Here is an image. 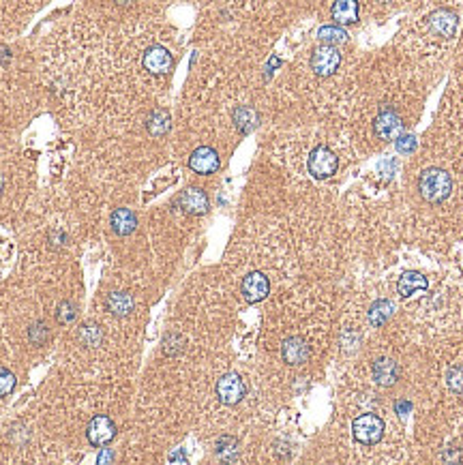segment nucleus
Segmentation results:
<instances>
[{
    "instance_id": "22",
    "label": "nucleus",
    "mask_w": 463,
    "mask_h": 465,
    "mask_svg": "<svg viewBox=\"0 0 463 465\" xmlns=\"http://www.w3.org/2000/svg\"><path fill=\"white\" fill-rule=\"evenodd\" d=\"M395 313V305L391 300H376L369 309V322L374 326H384Z\"/></svg>"
},
{
    "instance_id": "13",
    "label": "nucleus",
    "mask_w": 463,
    "mask_h": 465,
    "mask_svg": "<svg viewBox=\"0 0 463 465\" xmlns=\"http://www.w3.org/2000/svg\"><path fill=\"white\" fill-rule=\"evenodd\" d=\"M178 204H180V208H183L185 212H189V214H204V212H208V208H210L208 195H206L202 189H197V187H191V189L183 191L180 197H178Z\"/></svg>"
},
{
    "instance_id": "32",
    "label": "nucleus",
    "mask_w": 463,
    "mask_h": 465,
    "mask_svg": "<svg viewBox=\"0 0 463 465\" xmlns=\"http://www.w3.org/2000/svg\"><path fill=\"white\" fill-rule=\"evenodd\" d=\"M170 461H172V463H183V465H185V463H187V454H185L183 450L172 452V454H170Z\"/></svg>"
},
{
    "instance_id": "1",
    "label": "nucleus",
    "mask_w": 463,
    "mask_h": 465,
    "mask_svg": "<svg viewBox=\"0 0 463 465\" xmlns=\"http://www.w3.org/2000/svg\"><path fill=\"white\" fill-rule=\"evenodd\" d=\"M418 191L427 202L440 204V202L448 199V195L452 191V178L448 172H444L440 168H429L418 178Z\"/></svg>"
},
{
    "instance_id": "8",
    "label": "nucleus",
    "mask_w": 463,
    "mask_h": 465,
    "mask_svg": "<svg viewBox=\"0 0 463 465\" xmlns=\"http://www.w3.org/2000/svg\"><path fill=\"white\" fill-rule=\"evenodd\" d=\"M281 356L288 365L300 367L311 359V347L303 337H288L281 345Z\"/></svg>"
},
{
    "instance_id": "17",
    "label": "nucleus",
    "mask_w": 463,
    "mask_h": 465,
    "mask_svg": "<svg viewBox=\"0 0 463 465\" xmlns=\"http://www.w3.org/2000/svg\"><path fill=\"white\" fill-rule=\"evenodd\" d=\"M429 288V281L427 277H423L420 273H403L399 283H397V292L401 298H410V296H416L420 292H425Z\"/></svg>"
},
{
    "instance_id": "34",
    "label": "nucleus",
    "mask_w": 463,
    "mask_h": 465,
    "mask_svg": "<svg viewBox=\"0 0 463 465\" xmlns=\"http://www.w3.org/2000/svg\"><path fill=\"white\" fill-rule=\"evenodd\" d=\"M3 187H5V180H3V176H0V193H3Z\"/></svg>"
},
{
    "instance_id": "4",
    "label": "nucleus",
    "mask_w": 463,
    "mask_h": 465,
    "mask_svg": "<svg viewBox=\"0 0 463 465\" xmlns=\"http://www.w3.org/2000/svg\"><path fill=\"white\" fill-rule=\"evenodd\" d=\"M247 395V386L239 373H225L217 382V397L225 405H236Z\"/></svg>"
},
{
    "instance_id": "33",
    "label": "nucleus",
    "mask_w": 463,
    "mask_h": 465,
    "mask_svg": "<svg viewBox=\"0 0 463 465\" xmlns=\"http://www.w3.org/2000/svg\"><path fill=\"white\" fill-rule=\"evenodd\" d=\"M119 5H129V3H134V0H116Z\"/></svg>"
},
{
    "instance_id": "15",
    "label": "nucleus",
    "mask_w": 463,
    "mask_h": 465,
    "mask_svg": "<svg viewBox=\"0 0 463 465\" xmlns=\"http://www.w3.org/2000/svg\"><path fill=\"white\" fill-rule=\"evenodd\" d=\"M109 223H111V229L119 236H129V234H134L136 227H138V217L129 208H116L111 212Z\"/></svg>"
},
{
    "instance_id": "7",
    "label": "nucleus",
    "mask_w": 463,
    "mask_h": 465,
    "mask_svg": "<svg viewBox=\"0 0 463 465\" xmlns=\"http://www.w3.org/2000/svg\"><path fill=\"white\" fill-rule=\"evenodd\" d=\"M429 28L435 37L450 39V37H454V33L459 28V16L450 9H435L429 16Z\"/></svg>"
},
{
    "instance_id": "19",
    "label": "nucleus",
    "mask_w": 463,
    "mask_h": 465,
    "mask_svg": "<svg viewBox=\"0 0 463 465\" xmlns=\"http://www.w3.org/2000/svg\"><path fill=\"white\" fill-rule=\"evenodd\" d=\"M234 123H236L239 131L247 136V133H251L260 125V114L254 107H249V105H241L234 111Z\"/></svg>"
},
{
    "instance_id": "2",
    "label": "nucleus",
    "mask_w": 463,
    "mask_h": 465,
    "mask_svg": "<svg viewBox=\"0 0 463 465\" xmlns=\"http://www.w3.org/2000/svg\"><path fill=\"white\" fill-rule=\"evenodd\" d=\"M352 433L361 444H378L384 435V420L376 414H363L352 422Z\"/></svg>"
},
{
    "instance_id": "23",
    "label": "nucleus",
    "mask_w": 463,
    "mask_h": 465,
    "mask_svg": "<svg viewBox=\"0 0 463 465\" xmlns=\"http://www.w3.org/2000/svg\"><path fill=\"white\" fill-rule=\"evenodd\" d=\"M317 39L324 43V45H341L347 41V33L341 28V26H322L317 31Z\"/></svg>"
},
{
    "instance_id": "29",
    "label": "nucleus",
    "mask_w": 463,
    "mask_h": 465,
    "mask_svg": "<svg viewBox=\"0 0 463 465\" xmlns=\"http://www.w3.org/2000/svg\"><path fill=\"white\" fill-rule=\"evenodd\" d=\"M236 446H239V444H236L234 437H221V439L217 442V454L227 461V452H232V454L236 456Z\"/></svg>"
},
{
    "instance_id": "9",
    "label": "nucleus",
    "mask_w": 463,
    "mask_h": 465,
    "mask_svg": "<svg viewBox=\"0 0 463 465\" xmlns=\"http://www.w3.org/2000/svg\"><path fill=\"white\" fill-rule=\"evenodd\" d=\"M241 292H243V296H245L247 302H251V305H254V302H260V300H264V298L268 296V292H271V281H268V277H266L264 273L254 270V273H249V275L243 279Z\"/></svg>"
},
{
    "instance_id": "26",
    "label": "nucleus",
    "mask_w": 463,
    "mask_h": 465,
    "mask_svg": "<svg viewBox=\"0 0 463 465\" xmlns=\"http://www.w3.org/2000/svg\"><path fill=\"white\" fill-rule=\"evenodd\" d=\"M446 384L450 390L454 393H463V365H457V367H450L448 373H446Z\"/></svg>"
},
{
    "instance_id": "3",
    "label": "nucleus",
    "mask_w": 463,
    "mask_h": 465,
    "mask_svg": "<svg viewBox=\"0 0 463 465\" xmlns=\"http://www.w3.org/2000/svg\"><path fill=\"white\" fill-rule=\"evenodd\" d=\"M307 168H309V174L317 180H324V178H330L337 168H339V159L337 155L326 148V146H317L311 151L309 155V161H307Z\"/></svg>"
},
{
    "instance_id": "21",
    "label": "nucleus",
    "mask_w": 463,
    "mask_h": 465,
    "mask_svg": "<svg viewBox=\"0 0 463 465\" xmlns=\"http://www.w3.org/2000/svg\"><path fill=\"white\" fill-rule=\"evenodd\" d=\"M77 339H80V343L86 347V350H92V347L101 345V341H103V332H101V328H99L97 324L88 322V324H82V326H80V330H77Z\"/></svg>"
},
{
    "instance_id": "14",
    "label": "nucleus",
    "mask_w": 463,
    "mask_h": 465,
    "mask_svg": "<svg viewBox=\"0 0 463 465\" xmlns=\"http://www.w3.org/2000/svg\"><path fill=\"white\" fill-rule=\"evenodd\" d=\"M330 16H332V20L339 26H350V24L359 22L361 9H359L356 0H334V5L330 9Z\"/></svg>"
},
{
    "instance_id": "6",
    "label": "nucleus",
    "mask_w": 463,
    "mask_h": 465,
    "mask_svg": "<svg viewBox=\"0 0 463 465\" xmlns=\"http://www.w3.org/2000/svg\"><path fill=\"white\" fill-rule=\"evenodd\" d=\"M86 437L92 446H107L116 437L114 420L105 414H97L86 427Z\"/></svg>"
},
{
    "instance_id": "5",
    "label": "nucleus",
    "mask_w": 463,
    "mask_h": 465,
    "mask_svg": "<svg viewBox=\"0 0 463 465\" xmlns=\"http://www.w3.org/2000/svg\"><path fill=\"white\" fill-rule=\"evenodd\" d=\"M339 65H341V54H339V50L332 48V45H322V48H317V50L313 52V56H311V69H313V73L320 75V77L332 75V73L339 69Z\"/></svg>"
},
{
    "instance_id": "20",
    "label": "nucleus",
    "mask_w": 463,
    "mask_h": 465,
    "mask_svg": "<svg viewBox=\"0 0 463 465\" xmlns=\"http://www.w3.org/2000/svg\"><path fill=\"white\" fill-rule=\"evenodd\" d=\"M170 125H172L170 114H168L165 109H155V111L151 114L148 123H146V129H148L151 136L161 138V136H165V133L170 131Z\"/></svg>"
},
{
    "instance_id": "30",
    "label": "nucleus",
    "mask_w": 463,
    "mask_h": 465,
    "mask_svg": "<svg viewBox=\"0 0 463 465\" xmlns=\"http://www.w3.org/2000/svg\"><path fill=\"white\" fill-rule=\"evenodd\" d=\"M416 148V138L414 136H399L397 138V153L401 155H410Z\"/></svg>"
},
{
    "instance_id": "25",
    "label": "nucleus",
    "mask_w": 463,
    "mask_h": 465,
    "mask_svg": "<svg viewBox=\"0 0 463 465\" xmlns=\"http://www.w3.org/2000/svg\"><path fill=\"white\" fill-rule=\"evenodd\" d=\"M77 317V307H75V302H71V300H65V302H60L58 305V309H56V322L58 324H71L73 319Z\"/></svg>"
},
{
    "instance_id": "10",
    "label": "nucleus",
    "mask_w": 463,
    "mask_h": 465,
    "mask_svg": "<svg viewBox=\"0 0 463 465\" xmlns=\"http://www.w3.org/2000/svg\"><path fill=\"white\" fill-rule=\"evenodd\" d=\"M221 161H219V155L214 148L210 146H200L191 153L189 157V168L195 172V174H202V176H208V174H214L219 170Z\"/></svg>"
},
{
    "instance_id": "11",
    "label": "nucleus",
    "mask_w": 463,
    "mask_h": 465,
    "mask_svg": "<svg viewBox=\"0 0 463 465\" xmlns=\"http://www.w3.org/2000/svg\"><path fill=\"white\" fill-rule=\"evenodd\" d=\"M374 127L382 140H397L399 136H403V121H401V116L393 109L380 111Z\"/></svg>"
},
{
    "instance_id": "28",
    "label": "nucleus",
    "mask_w": 463,
    "mask_h": 465,
    "mask_svg": "<svg viewBox=\"0 0 463 465\" xmlns=\"http://www.w3.org/2000/svg\"><path fill=\"white\" fill-rule=\"evenodd\" d=\"M183 350H185V341H183L178 334H170V337L165 339L163 352H165L168 356H176V354H180Z\"/></svg>"
},
{
    "instance_id": "27",
    "label": "nucleus",
    "mask_w": 463,
    "mask_h": 465,
    "mask_svg": "<svg viewBox=\"0 0 463 465\" xmlns=\"http://www.w3.org/2000/svg\"><path fill=\"white\" fill-rule=\"evenodd\" d=\"M16 388V376L9 369L0 367V397H7Z\"/></svg>"
},
{
    "instance_id": "31",
    "label": "nucleus",
    "mask_w": 463,
    "mask_h": 465,
    "mask_svg": "<svg viewBox=\"0 0 463 465\" xmlns=\"http://www.w3.org/2000/svg\"><path fill=\"white\" fill-rule=\"evenodd\" d=\"M114 461V452L109 450V448H103V452L97 456V463L99 465H105V463H111Z\"/></svg>"
},
{
    "instance_id": "16",
    "label": "nucleus",
    "mask_w": 463,
    "mask_h": 465,
    "mask_svg": "<svg viewBox=\"0 0 463 465\" xmlns=\"http://www.w3.org/2000/svg\"><path fill=\"white\" fill-rule=\"evenodd\" d=\"M136 302L129 292H111L105 298V309L116 317H127L134 311Z\"/></svg>"
},
{
    "instance_id": "12",
    "label": "nucleus",
    "mask_w": 463,
    "mask_h": 465,
    "mask_svg": "<svg viewBox=\"0 0 463 465\" xmlns=\"http://www.w3.org/2000/svg\"><path fill=\"white\" fill-rule=\"evenodd\" d=\"M142 65L153 75H163L172 69V54L163 45H153L144 52Z\"/></svg>"
},
{
    "instance_id": "18",
    "label": "nucleus",
    "mask_w": 463,
    "mask_h": 465,
    "mask_svg": "<svg viewBox=\"0 0 463 465\" xmlns=\"http://www.w3.org/2000/svg\"><path fill=\"white\" fill-rule=\"evenodd\" d=\"M374 380L380 386H393L399 380V365L393 359H380L374 363Z\"/></svg>"
},
{
    "instance_id": "24",
    "label": "nucleus",
    "mask_w": 463,
    "mask_h": 465,
    "mask_svg": "<svg viewBox=\"0 0 463 465\" xmlns=\"http://www.w3.org/2000/svg\"><path fill=\"white\" fill-rule=\"evenodd\" d=\"M28 341L35 345V347H41L50 341V328L43 319L35 322L31 328H28Z\"/></svg>"
}]
</instances>
